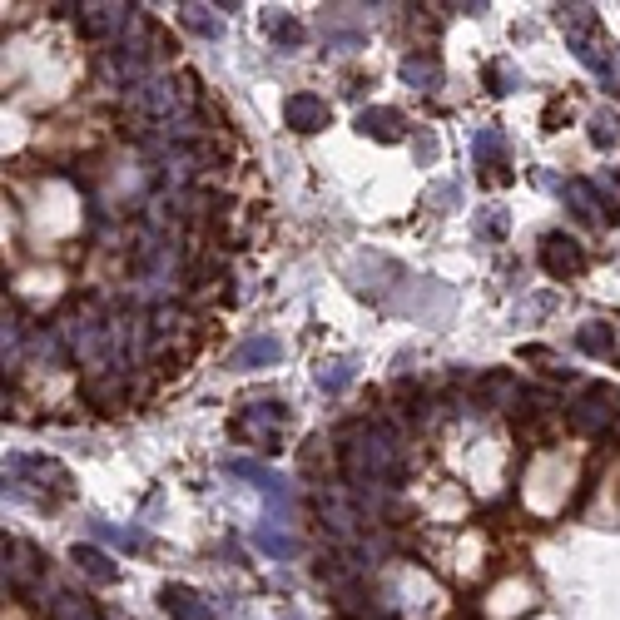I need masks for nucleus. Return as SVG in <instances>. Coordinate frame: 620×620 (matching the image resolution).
<instances>
[{"mask_svg": "<svg viewBox=\"0 0 620 620\" xmlns=\"http://www.w3.org/2000/svg\"><path fill=\"white\" fill-rule=\"evenodd\" d=\"M343 472L353 487H382V482H397L402 477V437L382 422L358 427L353 442L343 447Z\"/></svg>", "mask_w": 620, "mask_h": 620, "instance_id": "obj_1", "label": "nucleus"}, {"mask_svg": "<svg viewBox=\"0 0 620 620\" xmlns=\"http://www.w3.org/2000/svg\"><path fill=\"white\" fill-rule=\"evenodd\" d=\"M556 20H561L566 45L576 50V60H581L591 75H601V80L611 85V75H616V55H611V40H606V25H601L596 5H561Z\"/></svg>", "mask_w": 620, "mask_h": 620, "instance_id": "obj_2", "label": "nucleus"}, {"mask_svg": "<svg viewBox=\"0 0 620 620\" xmlns=\"http://www.w3.org/2000/svg\"><path fill=\"white\" fill-rule=\"evenodd\" d=\"M288 422H293V412L283 402H244V412L234 417V432L248 437V447H258V452H283L278 442H283Z\"/></svg>", "mask_w": 620, "mask_h": 620, "instance_id": "obj_3", "label": "nucleus"}, {"mask_svg": "<svg viewBox=\"0 0 620 620\" xmlns=\"http://www.w3.org/2000/svg\"><path fill=\"white\" fill-rule=\"evenodd\" d=\"M616 417H620V387H606V382L586 387V392L571 402V427H576V432H586V437L606 432Z\"/></svg>", "mask_w": 620, "mask_h": 620, "instance_id": "obj_4", "label": "nucleus"}, {"mask_svg": "<svg viewBox=\"0 0 620 620\" xmlns=\"http://www.w3.org/2000/svg\"><path fill=\"white\" fill-rule=\"evenodd\" d=\"M5 477H15L20 487H35V492H45V496L75 492L70 472H65L60 462H50V457H10V462H5Z\"/></svg>", "mask_w": 620, "mask_h": 620, "instance_id": "obj_5", "label": "nucleus"}, {"mask_svg": "<svg viewBox=\"0 0 620 620\" xmlns=\"http://www.w3.org/2000/svg\"><path fill=\"white\" fill-rule=\"evenodd\" d=\"M472 159H477L482 179H492V184H506V179H511V164H506V134H501V124H482V129H477V139H472Z\"/></svg>", "mask_w": 620, "mask_h": 620, "instance_id": "obj_6", "label": "nucleus"}, {"mask_svg": "<svg viewBox=\"0 0 620 620\" xmlns=\"http://www.w3.org/2000/svg\"><path fill=\"white\" fill-rule=\"evenodd\" d=\"M541 268L551 278H581L586 273V248L576 244L571 234H546L541 239Z\"/></svg>", "mask_w": 620, "mask_h": 620, "instance_id": "obj_7", "label": "nucleus"}, {"mask_svg": "<svg viewBox=\"0 0 620 620\" xmlns=\"http://www.w3.org/2000/svg\"><path fill=\"white\" fill-rule=\"evenodd\" d=\"M40 576H45V556L30 541H5V581L25 596L40 586Z\"/></svg>", "mask_w": 620, "mask_h": 620, "instance_id": "obj_8", "label": "nucleus"}, {"mask_svg": "<svg viewBox=\"0 0 620 620\" xmlns=\"http://www.w3.org/2000/svg\"><path fill=\"white\" fill-rule=\"evenodd\" d=\"M283 120H288L293 134H318V129H328V124H333V110H328V100H323V95L298 90V95H288Z\"/></svg>", "mask_w": 620, "mask_h": 620, "instance_id": "obj_9", "label": "nucleus"}, {"mask_svg": "<svg viewBox=\"0 0 620 620\" xmlns=\"http://www.w3.org/2000/svg\"><path fill=\"white\" fill-rule=\"evenodd\" d=\"M318 511H323V521L333 526V536H338V541H353V536L363 531L358 506H353V501H343V492H328V487H323V496H318Z\"/></svg>", "mask_w": 620, "mask_h": 620, "instance_id": "obj_10", "label": "nucleus"}, {"mask_svg": "<svg viewBox=\"0 0 620 620\" xmlns=\"http://www.w3.org/2000/svg\"><path fill=\"white\" fill-rule=\"evenodd\" d=\"M283 358V343L273 338V333H258V338H248L234 348V358H229V368L234 372H258V368H273Z\"/></svg>", "mask_w": 620, "mask_h": 620, "instance_id": "obj_11", "label": "nucleus"}, {"mask_svg": "<svg viewBox=\"0 0 620 620\" xmlns=\"http://www.w3.org/2000/svg\"><path fill=\"white\" fill-rule=\"evenodd\" d=\"M229 472H234V477H244V482H253L258 492L268 496V506H273V511H283V506H288V482H283L278 472H268L263 462H244V457H239V462H229Z\"/></svg>", "mask_w": 620, "mask_h": 620, "instance_id": "obj_12", "label": "nucleus"}, {"mask_svg": "<svg viewBox=\"0 0 620 620\" xmlns=\"http://www.w3.org/2000/svg\"><path fill=\"white\" fill-rule=\"evenodd\" d=\"M358 129L377 139V144H397V139H407V120L397 115V110H387V105H372L358 115Z\"/></svg>", "mask_w": 620, "mask_h": 620, "instance_id": "obj_13", "label": "nucleus"}, {"mask_svg": "<svg viewBox=\"0 0 620 620\" xmlns=\"http://www.w3.org/2000/svg\"><path fill=\"white\" fill-rule=\"evenodd\" d=\"M164 611H169V620H214V611H209V601L194 591V586H164Z\"/></svg>", "mask_w": 620, "mask_h": 620, "instance_id": "obj_14", "label": "nucleus"}, {"mask_svg": "<svg viewBox=\"0 0 620 620\" xmlns=\"http://www.w3.org/2000/svg\"><path fill=\"white\" fill-rule=\"evenodd\" d=\"M134 20V5H85V35L110 40Z\"/></svg>", "mask_w": 620, "mask_h": 620, "instance_id": "obj_15", "label": "nucleus"}, {"mask_svg": "<svg viewBox=\"0 0 620 620\" xmlns=\"http://www.w3.org/2000/svg\"><path fill=\"white\" fill-rule=\"evenodd\" d=\"M566 204L576 209V219L606 224V199H601V189H596L591 179H571V184H566Z\"/></svg>", "mask_w": 620, "mask_h": 620, "instance_id": "obj_16", "label": "nucleus"}, {"mask_svg": "<svg viewBox=\"0 0 620 620\" xmlns=\"http://www.w3.org/2000/svg\"><path fill=\"white\" fill-rule=\"evenodd\" d=\"M402 80H407V90H437V85H442V60H437L432 50L407 55V60H402Z\"/></svg>", "mask_w": 620, "mask_h": 620, "instance_id": "obj_17", "label": "nucleus"}, {"mask_svg": "<svg viewBox=\"0 0 620 620\" xmlns=\"http://www.w3.org/2000/svg\"><path fill=\"white\" fill-rule=\"evenodd\" d=\"M576 348L591 353V358H611V353H616V328L601 323V318H591V323L576 328Z\"/></svg>", "mask_w": 620, "mask_h": 620, "instance_id": "obj_18", "label": "nucleus"}, {"mask_svg": "<svg viewBox=\"0 0 620 620\" xmlns=\"http://www.w3.org/2000/svg\"><path fill=\"white\" fill-rule=\"evenodd\" d=\"M139 105H144L154 120H169V115L179 110V90H174L169 80H149V85H139Z\"/></svg>", "mask_w": 620, "mask_h": 620, "instance_id": "obj_19", "label": "nucleus"}, {"mask_svg": "<svg viewBox=\"0 0 620 620\" xmlns=\"http://www.w3.org/2000/svg\"><path fill=\"white\" fill-rule=\"evenodd\" d=\"M70 556H75V566H80L90 581H100V586H115V581H120V566H115L105 551H95V546H75Z\"/></svg>", "mask_w": 620, "mask_h": 620, "instance_id": "obj_20", "label": "nucleus"}, {"mask_svg": "<svg viewBox=\"0 0 620 620\" xmlns=\"http://www.w3.org/2000/svg\"><path fill=\"white\" fill-rule=\"evenodd\" d=\"M90 536H100V541H110L120 551H144L149 546V536L139 526H110V521H90Z\"/></svg>", "mask_w": 620, "mask_h": 620, "instance_id": "obj_21", "label": "nucleus"}, {"mask_svg": "<svg viewBox=\"0 0 620 620\" xmlns=\"http://www.w3.org/2000/svg\"><path fill=\"white\" fill-rule=\"evenodd\" d=\"M353 377H358V363H353V358H328V363L318 368V387H323V392H348Z\"/></svg>", "mask_w": 620, "mask_h": 620, "instance_id": "obj_22", "label": "nucleus"}, {"mask_svg": "<svg viewBox=\"0 0 620 620\" xmlns=\"http://www.w3.org/2000/svg\"><path fill=\"white\" fill-rule=\"evenodd\" d=\"M179 20H184L194 35H209V40H214V35H224V20H219L209 5H194V0H189V5H179Z\"/></svg>", "mask_w": 620, "mask_h": 620, "instance_id": "obj_23", "label": "nucleus"}, {"mask_svg": "<svg viewBox=\"0 0 620 620\" xmlns=\"http://www.w3.org/2000/svg\"><path fill=\"white\" fill-rule=\"evenodd\" d=\"M124 382L120 372H105V377H90V402H100V407H120L124 402Z\"/></svg>", "mask_w": 620, "mask_h": 620, "instance_id": "obj_24", "label": "nucleus"}, {"mask_svg": "<svg viewBox=\"0 0 620 620\" xmlns=\"http://www.w3.org/2000/svg\"><path fill=\"white\" fill-rule=\"evenodd\" d=\"M253 546H263L273 561H288V556H298V541H293V536H278L273 526H258V531H253Z\"/></svg>", "mask_w": 620, "mask_h": 620, "instance_id": "obj_25", "label": "nucleus"}, {"mask_svg": "<svg viewBox=\"0 0 620 620\" xmlns=\"http://www.w3.org/2000/svg\"><path fill=\"white\" fill-rule=\"evenodd\" d=\"M591 144H596V149L620 144V115L616 110H596V115H591Z\"/></svg>", "mask_w": 620, "mask_h": 620, "instance_id": "obj_26", "label": "nucleus"}, {"mask_svg": "<svg viewBox=\"0 0 620 620\" xmlns=\"http://www.w3.org/2000/svg\"><path fill=\"white\" fill-rule=\"evenodd\" d=\"M263 25H268V35H273L278 45H298V40H303V25H298L293 15H283V10H268Z\"/></svg>", "mask_w": 620, "mask_h": 620, "instance_id": "obj_27", "label": "nucleus"}, {"mask_svg": "<svg viewBox=\"0 0 620 620\" xmlns=\"http://www.w3.org/2000/svg\"><path fill=\"white\" fill-rule=\"evenodd\" d=\"M477 234H482V239H506V234H511V219H506V209L487 204V209L477 214Z\"/></svg>", "mask_w": 620, "mask_h": 620, "instance_id": "obj_28", "label": "nucleus"}, {"mask_svg": "<svg viewBox=\"0 0 620 620\" xmlns=\"http://www.w3.org/2000/svg\"><path fill=\"white\" fill-rule=\"evenodd\" d=\"M427 204H432L437 214L462 209V184H452V179H447V184H432V189H427Z\"/></svg>", "mask_w": 620, "mask_h": 620, "instance_id": "obj_29", "label": "nucleus"}, {"mask_svg": "<svg viewBox=\"0 0 620 620\" xmlns=\"http://www.w3.org/2000/svg\"><path fill=\"white\" fill-rule=\"evenodd\" d=\"M487 85H492V95H511V90H521V75L506 60H492L487 65Z\"/></svg>", "mask_w": 620, "mask_h": 620, "instance_id": "obj_30", "label": "nucleus"}, {"mask_svg": "<svg viewBox=\"0 0 620 620\" xmlns=\"http://www.w3.org/2000/svg\"><path fill=\"white\" fill-rule=\"evenodd\" d=\"M55 620H100V611L90 601H80V596H60L55 601Z\"/></svg>", "mask_w": 620, "mask_h": 620, "instance_id": "obj_31", "label": "nucleus"}, {"mask_svg": "<svg viewBox=\"0 0 620 620\" xmlns=\"http://www.w3.org/2000/svg\"><path fill=\"white\" fill-rule=\"evenodd\" d=\"M561 120H571V105H566V100H551V105H546V115H541V124H546V129H556Z\"/></svg>", "mask_w": 620, "mask_h": 620, "instance_id": "obj_32", "label": "nucleus"}]
</instances>
